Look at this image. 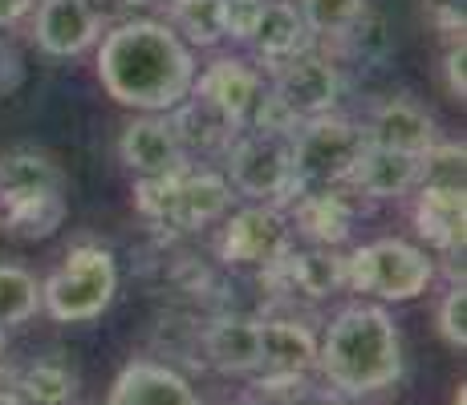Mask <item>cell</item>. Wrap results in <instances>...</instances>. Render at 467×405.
Listing matches in <instances>:
<instances>
[{"label":"cell","mask_w":467,"mask_h":405,"mask_svg":"<svg viewBox=\"0 0 467 405\" xmlns=\"http://www.w3.org/2000/svg\"><path fill=\"white\" fill-rule=\"evenodd\" d=\"M98 81L119 106L139 114H171L195 86V49L167 21L134 16L98 37Z\"/></svg>","instance_id":"cell-1"},{"label":"cell","mask_w":467,"mask_h":405,"mask_svg":"<svg viewBox=\"0 0 467 405\" xmlns=\"http://www.w3.org/2000/svg\"><path fill=\"white\" fill-rule=\"evenodd\" d=\"M321 381L346 398H370L402 377V337L382 304H346L317 340Z\"/></svg>","instance_id":"cell-2"},{"label":"cell","mask_w":467,"mask_h":405,"mask_svg":"<svg viewBox=\"0 0 467 405\" xmlns=\"http://www.w3.org/2000/svg\"><path fill=\"white\" fill-rule=\"evenodd\" d=\"M66 215V175L45 150L16 147L0 155V236L41 243L57 236Z\"/></svg>","instance_id":"cell-3"},{"label":"cell","mask_w":467,"mask_h":405,"mask_svg":"<svg viewBox=\"0 0 467 405\" xmlns=\"http://www.w3.org/2000/svg\"><path fill=\"white\" fill-rule=\"evenodd\" d=\"M232 199L236 195L220 170L192 167V162L134 183V207L142 219L167 231H183V236L215 228L232 211Z\"/></svg>","instance_id":"cell-4"},{"label":"cell","mask_w":467,"mask_h":405,"mask_svg":"<svg viewBox=\"0 0 467 405\" xmlns=\"http://www.w3.org/2000/svg\"><path fill=\"white\" fill-rule=\"evenodd\" d=\"M119 264L102 243H74L41 280V312L57 324H89L114 304Z\"/></svg>","instance_id":"cell-5"},{"label":"cell","mask_w":467,"mask_h":405,"mask_svg":"<svg viewBox=\"0 0 467 405\" xmlns=\"http://www.w3.org/2000/svg\"><path fill=\"white\" fill-rule=\"evenodd\" d=\"M435 280V256L399 236L358 243L346 256V288L382 304H407Z\"/></svg>","instance_id":"cell-6"},{"label":"cell","mask_w":467,"mask_h":405,"mask_svg":"<svg viewBox=\"0 0 467 405\" xmlns=\"http://www.w3.org/2000/svg\"><path fill=\"white\" fill-rule=\"evenodd\" d=\"M223 178H228L236 199L273 203L285 211V203L301 191L297 175H293L289 134L240 130L232 147L223 150Z\"/></svg>","instance_id":"cell-7"},{"label":"cell","mask_w":467,"mask_h":405,"mask_svg":"<svg viewBox=\"0 0 467 405\" xmlns=\"http://www.w3.org/2000/svg\"><path fill=\"white\" fill-rule=\"evenodd\" d=\"M289 150L301 187H346L366 150V130L362 122L329 110L321 118L297 122V130L289 134Z\"/></svg>","instance_id":"cell-8"},{"label":"cell","mask_w":467,"mask_h":405,"mask_svg":"<svg viewBox=\"0 0 467 405\" xmlns=\"http://www.w3.org/2000/svg\"><path fill=\"white\" fill-rule=\"evenodd\" d=\"M293 248L289 215L273 203H244L220 219L215 256L228 268H268Z\"/></svg>","instance_id":"cell-9"},{"label":"cell","mask_w":467,"mask_h":405,"mask_svg":"<svg viewBox=\"0 0 467 405\" xmlns=\"http://www.w3.org/2000/svg\"><path fill=\"white\" fill-rule=\"evenodd\" d=\"M260 329V369H256V393H289L305 390L309 373L317 365V332L297 317H265L256 320ZM293 401V393H289Z\"/></svg>","instance_id":"cell-10"},{"label":"cell","mask_w":467,"mask_h":405,"mask_svg":"<svg viewBox=\"0 0 467 405\" xmlns=\"http://www.w3.org/2000/svg\"><path fill=\"white\" fill-rule=\"evenodd\" d=\"M268 89H273V97L293 114V118L305 122V118H321V114L337 110L341 74L329 57L305 49V53L281 61V66L273 69V86Z\"/></svg>","instance_id":"cell-11"},{"label":"cell","mask_w":467,"mask_h":405,"mask_svg":"<svg viewBox=\"0 0 467 405\" xmlns=\"http://www.w3.org/2000/svg\"><path fill=\"white\" fill-rule=\"evenodd\" d=\"M293 236H301L309 248H341L354 236L358 199L349 187H301L285 203Z\"/></svg>","instance_id":"cell-12"},{"label":"cell","mask_w":467,"mask_h":405,"mask_svg":"<svg viewBox=\"0 0 467 405\" xmlns=\"http://www.w3.org/2000/svg\"><path fill=\"white\" fill-rule=\"evenodd\" d=\"M366 142L386 150H402V155H427L439 142L435 118L427 114V106H419L410 94H386L370 106V114L362 118Z\"/></svg>","instance_id":"cell-13"},{"label":"cell","mask_w":467,"mask_h":405,"mask_svg":"<svg viewBox=\"0 0 467 405\" xmlns=\"http://www.w3.org/2000/svg\"><path fill=\"white\" fill-rule=\"evenodd\" d=\"M265 77H260V69H253L248 61L240 57H215L212 66L195 69V86L192 94L203 97V102L212 106V110H220L228 122H236L240 130L248 126L253 118L256 102L265 97Z\"/></svg>","instance_id":"cell-14"},{"label":"cell","mask_w":467,"mask_h":405,"mask_svg":"<svg viewBox=\"0 0 467 405\" xmlns=\"http://www.w3.org/2000/svg\"><path fill=\"white\" fill-rule=\"evenodd\" d=\"M265 280H276L285 292L305 296V300H329L346 288V256L337 248H305L285 251L276 264L260 268Z\"/></svg>","instance_id":"cell-15"},{"label":"cell","mask_w":467,"mask_h":405,"mask_svg":"<svg viewBox=\"0 0 467 405\" xmlns=\"http://www.w3.org/2000/svg\"><path fill=\"white\" fill-rule=\"evenodd\" d=\"M33 41L45 57H78L94 49L102 29L82 0H37L33 5Z\"/></svg>","instance_id":"cell-16"},{"label":"cell","mask_w":467,"mask_h":405,"mask_svg":"<svg viewBox=\"0 0 467 405\" xmlns=\"http://www.w3.org/2000/svg\"><path fill=\"white\" fill-rule=\"evenodd\" d=\"M415 219L419 239L431 243V251L443 259H463V228H467V195L451 187H415Z\"/></svg>","instance_id":"cell-17"},{"label":"cell","mask_w":467,"mask_h":405,"mask_svg":"<svg viewBox=\"0 0 467 405\" xmlns=\"http://www.w3.org/2000/svg\"><path fill=\"white\" fill-rule=\"evenodd\" d=\"M119 158L127 162V170H134L139 178L167 175V170L187 162L183 142H179L167 114H139L134 122H127V130H122V138H119Z\"/></svg>","instance_id":"cell-18"},{"label":"cell","mask_w":467,"mask_h":405,"mask_svg":"<svg viewBox=\"0 0 467 405\" xmlns=\"http://www.w3.org/2000/svg\"><path fill=\"white\" fill-rule=\"evenodd\" d=\"M106 405H203L179 369L159 361H130L114 377Z\"/></svg>","instance_id":"cell-19"},{"label":"cell","mask_w":467,"mask_h":405,"mask_svg":"<svg viewBox=\"0 0 467 405\" xmlns=\"http://www.w3.org/2000/svg\"><path fill=\"white\" fill-rule=\"evenodd\" d=\"M419 158L423 155H402V150H386L366 142L362 158H358L354 175H349V191L358 199L386 203V199H402L419 187Z\"/></svg>","instance_id":"cell-20"},{"label":"cell","mask_w":467,"mask_h":405,"mask_svg":"<svg viewBox=\"0 0 467 405\" xmlns=\"http://www.w3.org/2000/svg\"><path fill=\"white\" fill-rule=\"evenodd\" d=\"M244 45L256 53L260 66L276 69L281 61H289V57H297V53L309 49L313 37H309V29H305V21H301L293 0H268V5H260L256 25H253V33H248Z\"/></svg>","instance_id":"cell-21"},{"label":"cell","mask_w":467,"mask_h":405,"mask_svg":"<svg viewBox=\"0 0 467 405\" xmlns=\"http://www.w3.org/2000/svg\"><path fill=\"white\" fill-rule=\"evenodd\" d=\"M203 361L223 377H248L260 369V329L253 317H215L203 329Z\"/></svg>","instance_id":"cell-22"},{"label":"cell","mask_w":467,"mask_h":405,"mask_svg":"<svg viewBox=\"0 0 467 405\" xmlns=\"http://www.w3.org/2000/svg\"><path fill=\"white\" fill-rule=\"evenodd\" d=\"M167 118H171V126H175L187 158H192L195 150H200V155H220L223 158V150H228L232 138L240 134L236 122H228L220 110H212V106L203 102V97H195V94H187L183 102L167 114Z\"/></svg>","instance_id":"cell-23"},{"label":"cell","mask_w":467,"mask_h":405,"mask_svg":"<svg viewBox=\"0 0 467 405\" xmlns=\"http://www.w3.org/2000/svg\"><path fill=\"white\" fill-rule=\"evenodd\" d=\"M167 25L187 49H215L223 41L228 0H163Z\"/></svg>","instance_id":"cell-24"},{"label":"cell","mask_w":467,"mask_h":405,"mask_svg":"<svg viewBox=\"0 0 467 405\" xmlns=\"http://www.w3.org/2000/svg\"><path fill=\"white\" fill-rule=\"evenodd\" d=\"M29 405H69L78 393V373L61 357H41L13 385Z\"/></svg>","instance_id":"cell-25"},{"label":"cell","mask_w":467,"mask_h":405,"mask_svg":"<svg viewBox=\"0 0 467 405\" xmlns=\"http://www.w3.org/2000/svg\"><path fill=\"white\" fill-rule=\"evenodd\" d=\"M41 312V280L21 264H0V329L29 324Z\"/></svg>","instance_id":"cell-26"},{"label":"cell","mask_w":467,"mask_h":405,"mask_svg":"<svg viewBox=\"0 0 467 405\" xmlns=\"http://www.w3.org/2000/svg\"><path fill=\"white\" fill-rule=\"evenodd\" d=\"M337 45L354 61H362V66H382V61L394 53V33H390V25H386L382 13L366 8V13L337 37Z\"/></svg>","instance_id":"cell-27"},{"label":"cell","mask_w":467,"mask_h":405,"mask_svg":"<svg viewBox=\"0 0 467 405\" xmlns=\"http://www.w3.org/2000/svg\"><path fill=\"white\" fill-rule=\"evenodd\" d=\"M366 0H297V13L309 29V37L337 41L358 16L366 13Z\"/></svg>","instance_id":"cell-28"},{"label":"cell","mask_w":467,"mask_h":405,"mask_svg":"<svg viewBox=\"0 0 467 405\" xmlns=\"http://www.w3.org/2000/svg\"><path fill=\"white\" fill-rule=\"evenodd\" d=\"M463 170H467L463 142L439 138L435 147L419 158V187H451V191H463Z\"/></svg>","instance_id":"cell-29"},{"label":"cell","mask_w":467,"mask_h":405,"mask_svg":"<svg viewBox=\"0 0 467 405\" xmlns=\"http://www.w3.org/2000/svg\"><path fill=\"white\" fill-rule=\"evenodd\" d=\"M435 324H439V337L463 353L467 349V288H463V280H451V288L443 292Z\"/></svg>","instance_id":"cell-30"},{"label":"cell","mask_w":467,"mask_h":405,"mask_svg":"<svg viewBox=\"0 0 467 405\" xmlns=\"http://www.w3.org/2000/svg\"><path fill=\"white\" fill-rule=\"evenodd\" d=\"M427 5V16L439 33L451 41H463V0H423Z\"/></svg>","instance_id":"cell-31"},{"label":"cell","mask_w":467,"mask_h":405,"mask_svg":"<svg viewBox=\"0 0 467 405\" xmlns=\"http://www.w3.org/2000/svg\"><path fill=\"white\" fill-rule=\"evenodd\" d=\"M463 57H467L463 41H451V45H447V53H443V81H447V97H451V102H460V106H463V97H467Z\"/></svg>","instance_id":"cell-32"},{"label":"cell","mask_w":467,"mask_h":405,"mask_svg":"<svg viewBox=\"0 0 467 405\" xmlns=\"http://www.w3.org/2000/svg\"><path fill=\"white\" fill-rule=\"evenodd\" d=\"M21 81H25V61L13 49V41L5 37V29H0V97L21 89Z\"/></svg>","instance_id":"cell-33"},{"label":"cell","mask_w":467,"mask_h":405,"mask_svg":"<svg viewBox=\"0 0 467 405\" xmlns=\"http://www.w3.org/2000/svg\"><path fill=\"white\" fill-rule=\"evenodd\" d=\"M289 405H354V401H349L346 393L329 390V385H321V390H309V385H305V390H301Z\"/></svg>","instance_id":"cell-34"},{"label":"cell","mask_w":467,"mask_h":405,"mask_svg":"<svg viewBox=\"0 0 467 405\" xmlns=\"http://www.w3.org/2000/svg\"><path fill=\"white\" fill-rule=\"evenodd\" d=\"M33 5L37 0H0V29H16L33 13Z\"/></svg>","instance_id":"cell-35"},{"label":"cell","mask_w":467,"mask_h":405,"mask_svg":"<svg viewBox=\"0 0 467 405\" xmlns=\"http://www.w3.org/2000/svg\"><path fill=\"white\" fill-rule=\"evenodd\" d=\"M0 405H29L16 390H0Z\"/></svg>","instance_id":"cell-36"},{"label":"cell","mask_w":467,"mask_h":405,"mask_svg":"<svg viewBox=\"0 0 467 405\" xmlns=\"http://www.w3.org/2000/svg\"><path fill=\"white\" fill-rule=\"evenodd\" d=\"M5 353H8V332L0 329V365H5Z\"/></svg>","instance_id":"cell-37"},{"label":"cell","mask_w":467,"mask_h":405,"mask_svg":"<svg viewBox=\"0 0 467 405\" xmlns=\"http://www.w3.org/2000/svg\"><path fill=\"white\" fill-rule=\"evenodd\" d=\"M455 405H463V385H460V398H455Z\"/></svg>","instance_id":"cell-38"},{"label":"cell","mask_w":467,"mask_h":405,"mask_svg":"<svg viewBox=\"0 0 467 405\" xmlns=\"http://www.w3.org/2000/svg\"><path fill=\"white\" fill-rule=\"evenodd\" d=\"M253 5H268V0H253Z\"/></svg>","instance_id":"cell-39"}]
</instances>
